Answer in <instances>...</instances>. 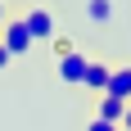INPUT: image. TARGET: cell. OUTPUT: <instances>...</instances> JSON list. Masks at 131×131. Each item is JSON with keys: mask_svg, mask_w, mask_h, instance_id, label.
I'll return each instance as SVG.
<instances>
[{"mask_svg": "<svg viewBox=\"0 0 131 131\" xmlns=\"http://www.w3.org/2000/svg\"><path fill=\"white\" fill-rule=\"evenodd\" d=\"M122 131H131V104H127V118H122Z\"/></svg>", "mask_w": 131, "mask_h": 131, "instance_id": "obj_11", "label": "cell"}, {"mask_svg": "<svg viewBox=\"0 0 131 131\" xmlns=\"http://www.w3.org/2000/svg\"><path fill=\"white\" fill-rule=\"evenodd\" d=\"M54 54H59V59H63V54H72V41H68V36H54Z\"/></svg>", "mask_w": 131, "mask_h": 131, "instance_id": "obj_9", "label": "cell"}, {"mask_svg": "<svg viewBox=\"0 0 131 131\" xmlns=\"http://www.w3.org/2000/svg\"><path fill=\"white\" fill-rule=\"evenodd\" d=\"M0 68H9V50H5V45H0Z\"/></svg>", "mask_w": 131, "mask_h": 131, "instance_id": "obj_10", "label": "cell"}, {"mask_svg": "<svg viewBox=\"0 0 131 131\" xmlns=\"http://www.w3.org/2000/svg\"><path fill=\"white\" fill-rule=\"evenodd\" d=\"M86 14H91V23H108L113 18V0H86Z\"/></svg>", "mask_w": 131, "mask_h": 131, "instance_id": "obj_7", "label": "cell"}, {"mask_svg": "<svg viewBox=\"0 0 131 131\" xmlns=\"http://www.w3.org/2000/svg\"><path fill=\"white\" fill-rule=\"evenodd\" d=\"M27 32H32V41H54V9H45V5H32V9L23 14Z\"/></svg>", "mask_w": 131, "mask_h": 131, "instance_id": "obj_2", "label": "cell"}, {"mask_svg": "<svg viewBox=\"0 0 131 131\" xmlns=\"http://www.w3.org/2000/svg\"><path fill=\"white\" fill-rule=\"evenodd\" d=\"M86 68H91V59H86L81 50L63 54V59H59V81H68V86H81V81H86Z\"/></svg>", "mask_w": 131, "mask_h": 131, "instance_id": "obj_3", "label": "cell"}, {"mask_svg": "<svg viewBox=\"0 0 131 131\" xmlns=\"http://www.w3.org/2000/svg\"><path fill=\"white\" fill-rule=\"evenodd\" d=\"M104 95H113V100L131 104V68H113V72H108V86H104Z\"/></svg>", "mask_w": 131, "mask_h": 131, "instance_id": "obj_4", "label": "cell"}, {"mask_svg": "<svg viewBox=\"0 0 131 131\" xmlns=\"http://www.w3.org/2000/svg\"><path fill=\"white\" fill-rule=\"evenodd\" d=\"M0 45L9 50V59H23L36 41H32V32H27V23H23V14L18 18H5V27H0Z\"/></svg>", "mask_w": 131, "mask_h": 131, "instance_id": "obj_1", "label": "cell"}, {"mask_svg": "<svg viewBox=\"0 0 131 131\" xmlns=\"http://www.w3.org/2000/svg\"><path fill=\"white\" fill-rule=\"evenodd\" d=\"M86 131H122V127H118V122H104V118H91Z\"/></svg>", "mask_w": 131, "mask_h": 131, "instance_id": "obj_8", "label": "cell"}, {"mask_svg": "<svg viewBox=\"0 0 131 131\" xmlns=\"http://www.w3.org/2000/svg\"><path fill=\"white\" fill-rule=\"evenodd\" d=\"M108 72H113V68H104V63H91V68H86V81H81V86H91L95 95H104V86H108Z\"/></svg>", "mask_w": 131, "mask_h": 131, "instance_id": "obj_6", "label": "cell"}, {"mask_svg": "<svg viewBox=\"0 0 131 131\" xmlns=\"http://www.w3.org/2000/svg\"><path fill=\"white\" fill-rule=\"evenodd\" d=\"M0 27H5V5H0Z\"/></svg>", "mask_w": 131, "mask_h": 131, "instance_id": "obj_12", "label": "cell"}, {"mask_svg": "<svg viewBox=\"0 0 131 131\" xmlns=\"http://www.w3.org/2000/svg\"><path fill=\"white\" fill-rule=\"evenodd\" d=\"M95 118L118 122V127H122V118H127V104H122V100H113V95H100V113H95Z\"/></svg>", "mask_w": 131, "mask_h": 131, "instance_id": "obj_5", "label": "cell"}]
</instances>
